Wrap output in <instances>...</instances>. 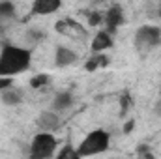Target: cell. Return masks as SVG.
Returning <instances> with one entry per match:
<instances>
[{
	"label": "cell",
	"instance_id": "cell-1",
	"mask_svg": "<svg viewBox=\"0 0 161 159\" xmlns=\"http://www.w3.org/2000/svg\"><path fill=\"white\" fill-rule=\"evenodd\" d=\"M32 66V51L28 47L6 43L0 49V79H13L28 71Z\"/></svg>",
	"mask_w": 161,
	"mask_h": 159
},
{
	"label": "cell",
	"instance_id": "cell-2",
	"mask_svg": "<svg viewBox=\"0 0 161 159\" xmlns=\"http://www.w3.org/2000/svg\"><path fill=\"white\" fill-rule=\"evenodd\" d=\"M111 146V135L105 129H92L90 133L84 135V139L80 140L77 148V154L82 159L94 157V156H101L109 150Z\"/></svg>",
	"mask_w": 161,
	"mask_h": 159
},
{
	"label": "cell",
	"instance_id": "cell-3",
	"mask_svg": "<svg viewBox=\"0 0 161 159\" xmlns=\"http://www.w3.org/2000/svg\"><path fill=\"white\" fill-rule=\"evenodd\" d=\"M58 152V140L54 133L38 131L28 146V159H53Z\"/></svg>",
	"mask_w": 161,
	"mask_h": 159
},
{
	"label": "cell",
	"instance_id": "cell-4",
	"mask_svg": "<svg viewBox=\"0 0 161 159\" xmlns=\"http://www.w3.org/2000/svg\"><path fill=\"white\" fill-rule=\"evenodd\" d=\"M133 45L139 54H150L161 45V28L154 26V25H144V26L137 28Z\"/></svg>",
	"mask_w": 161,
	"mask_h": 159
},
{
	"label": "cell",
	"instance_id": "cell-5",
	"mask_svg": "<svg viewBox=\"0 0 161 159\" xmlns=\"http://www.w3.org/2000/svg\"><path fill=\"white\" fill-rule=\"evenodd\" d=\"M103 15H105V19H103L105 28H103V30H107L109 34H114L122 25L125 23L124 9H122V6H118V4H116V6H111V8L107 9V13H103Z\"/></svg>",
	"mask_w": 161,
	"mask_h": 159
},
{
	"label": "cell",
	"instance_id": "cell-6",
	"mask_svg": "<svg viewBox=\"0 0 161 159\" xmlns=\"http://www.w3.org/2000/svg\"><path fill=\"white\" fill-rule=\"evenodd\" d=\"M36 123H38L40 131H45V133H54V131L62 125V116H60L58 112H54V111L47 109V111L40 112V116H38V120H36Z\"/></svg>",
	"mask_w": 161,
	"mask_h": 159
},
{
	"label": "cell",
	"instance_id": "cell-7",
	"mask_svg": "<svg viewBox=\"0 0 161 159\" xmlns=\"http://www.w3.org/2000/svg\"><path fill=\"white\" fill-rule=\"evenodd\" d=\"M77 60H79V56L73 49H69L66 45L56 47V51H54V66L56 68H71L77 64Z\"/></svg>",
	"mask_w": 161,
	"mask_h": 159
},
{
	"label": "cell",
	"instance_id": "cell-8",
	"mask_svg": "<svg viewBox=\"0 0 161 159\" xmlns=\"http://www.w3.org/2000/svg\"><path fill=\"white\" fill-rule=\"evenodd\" d=\"M54 28H56V32L58 34H64V36H68V38H82L84 34H86V30L80 26L77 21H73V19H60L56 25H54Z\"/></svg>",
	"mask_w": 161,
	"mask_h": 159
},
{
	"label": "cell",
	"instance_id": "cell-9",
	"mask_svg": "<svg viewBox=\"0 0 161 159\" xmlns=\"http://www.w3.org/2000/svg\"><path fill=\"white\" fill-rule=\"evenodd\" d=\"M73 103H75V96H73V92H69V90H62V92L54 94L53 103H51V111L62 114V112H68V111L73 107Z\"/></svg>",
	"mask_w": 161,
	"mask_h": 159
},
{
	"label": "cell",
	"instance_id": "cell-10",
	"mask_svg": "<svg viewBox=\"0 0 161 159\" xmlns=\"http://www.w3.org/2000/svg\"><path fill=\"white\" fill-rule=\"evenodd\" d=\"M114 45V38L113 34H109L107 30H97L92 38V52L94 54H103L107 49H111Z\"/></svg>",
	"mask_w": 161,
	"mask_h": 159
},
{
	"label": "cell",
	"instance_id": "cell-11",
	"mask_svg": "<svg viewBox=\"0 0 161 159\" xmlns=\"http://www.w3.org/2000/svg\"><path fill=\"white\" fill-rule=\"evenodd\" d=\"M60 8H62L60 0H36V2H32L34 15H51V13H56Z\"/></svg>",
	"mask_w": 161,
	"mask_h": 159
},
{
	"label": "cell",
	"instance_id": "cell-12",
	"mask_svg": "<svg viewBox=\"0 0 161 159\" xmlns=\"http://www.w3.org/2000/svg\"><path fill=\"white\" fill-rule=\"evenodd\" d=\"M17 17V8L13 2H0V28L8 26L11 21H15Z\"/></svg>",
	"mask_w": 161,
	"mask_h": 159
},
{
	"label": "cell",
	"instance_id": "cell-13",
	"mask_svg": "<svg viewBox=\"0 0 161 159\" xmlns=\"http://www.w3.org/2000/svg\"><path fill=\"white\" fill-rule=\"evenodd\" d=\"M109 64H111V60H109L107 54H92V56L86 60L84 68H86V71H97V69L107 68Z\"/></svg>",
	"mask_w": 161,
	"mask_h": 159
},
{
	"label": "cell",
	"instance_id": "cell-14",
	"mask_svg": "<svg viewBox=\"0 0 161 159\" xmlns=\"http://www.w3.org/2000/svg\"><path fill=\"white\" fill-rule=\"evenodd\" d=\"M0 99H2V103H6L8 107H15V105H19V103L23 101V94H21L19 90L8 88V90H4V92L0 94Z\"/></svg>",
	"mask_w": 161,
	"mask_h": 159
},
{
	"label": "cell",
	"instance_id": "cell-15",
	"mask_svg": "<svg viewBox=\"0 0 161 159\" xmlns=\"http://www.w3.org/2000/svg\"><path fill=\"white\" fill-rule=\"evenodd\" d=\"M53 159H82V157L77 154V148H75V146L66 144V146H62V148L54 154Z\"/></svg>",
	"mask_w": 161,
	"mask_h": 159
},
{
	"label": "cell",
	"instance_id": "cell-16",
	"mask_svg": "<svg viewBox=\"0 0 161 159\" xmlns=\"http://www.w3.org/2000/svg\"><path fill=\"white\" fill-rule=\"evenodd\" d=\"M47 82H49V75L40 73V75H36V77H32V79H30V86H32V88H36V90H40V88H43Z\"/></svg>",
	"mask_w": 161,
	"mask_h": 159
},
{
	"label": "cell",
	"instance_id": "cell-17",
	"mask_svg": "<svg viewBox=\"0 0 161 159\" xmlns=\"http://www.w3.org/2000/svg\"><path fill=\"white\" fill-rule=\"evenodd\" d=\"M103 19H105V15H103V13H92V15H90V25H92V26L101 25V23H103Z\"/></svg>",
	"mask_w": 161,
	"mask_h": 159
},
{
	"label": "cell",
	"instance_id": "cell-18",
	"mask_svg": "<svg viewBox=\"0 0 161 159\" xmlns=\"http://www.w3.org/2000/svg\"><path fill=\"white\" fill-rule=\"evenodd\" d=\"M11 84H13V79H0V94H2L4 90L11 88Z\"/></svg>",
	"mask_w": 161,
	"mask_h": 159
},
{
	"label": "cell",
	"instance_id": "cell-19",
	"mask_svg": "<svg viewBox=\"0 0 161 159\" xmlns=\"http://www.w3.org/2000/svg\"><path fill=\"white\" fill-rule=\"evenodd\" d=\"M127 109H129V97H127V96H124V97H122V114H124Z\"/></svg>",
	"mask_w": 161,
	"mask_h": 159
},
{
	"label": "cell",
	"instance_id": "cell-20",
	"mask_svg": "<svg viewBox=\"0 0 161 159\" xmlns=\"http://www.w3.org/2000/svg\"><path fill=\"white\" fill-rule=\"evenodd\" d=\"M154 114H156L158 118H161V101L156 105V107H154Z\"/></svg>",
	"mask_w": 161,
	"mask_h": 159
},
{
	"label": "cell",
	"instance_id": "cell-21",
	"mask_svg": "<svg viewBox=\"0 0 161 159\" xmlns=\"http://www.w3.org/2000/svg\"><path fill=\"white\" fill-rule=\"evenodd\" d=\"M158 15H159V19H161V6H159V9H158Z\"/></svg>",
	"mask_w": 161,
	"mask_h": 159
},
{
	"label": "cell",
	"instance_id": "cell-22",
	"mask_svg": "<svg viewBox=\"0 0 161 159\" xmlns=\"http://www.w3.org/2000/svg\"><path fill=\"white\" fill-rule=\"evenodd\" d=\"M159 96H161V90H159Z\"/></svg>",
	"mask_w": 161,
	"mask_h": 159
},
{
	"label": "cell",
	"instance_id": "cell-23",
	"mask_svg": "<svg viewBox=\"0 0 161 159\" xmlns=\"http://www.w3.org/2000/svg\"><path fill=\"white\" fill-rule=\"evenodd\" d=\"M114 159H116V157H114Z\"/></svg>",
	"mask_w": 161,
	"mask_h": 159
}]
</instances>
